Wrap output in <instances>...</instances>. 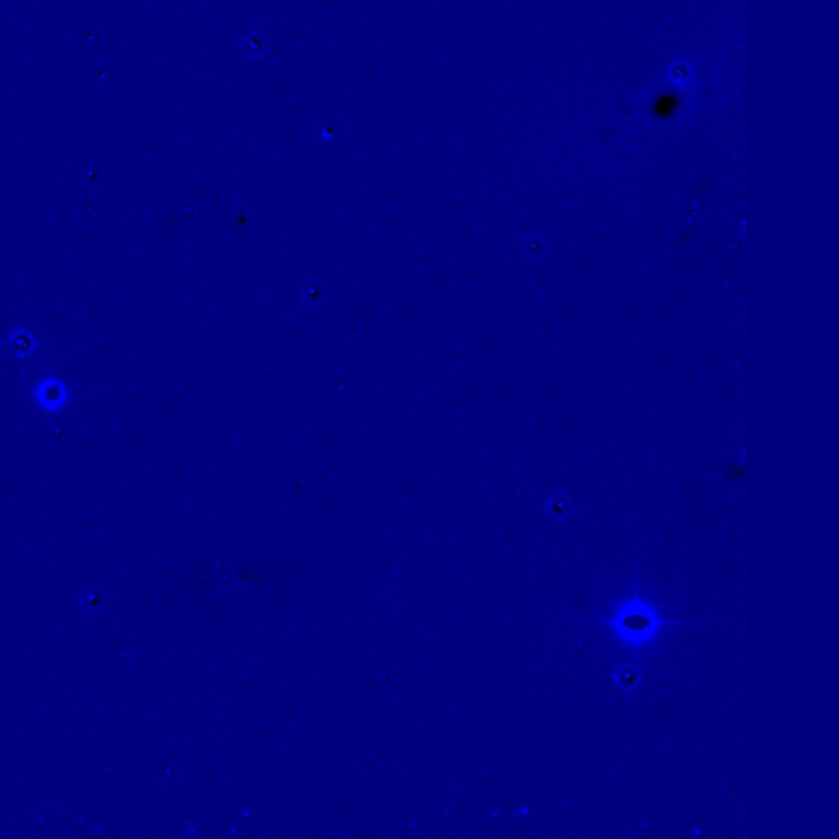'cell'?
Instances as JSON below:
<instances>
[{
	"label": "cell",
	"mask_w": 839,
	"mask_h": 839,
	"mask_svg": "<svg viewBox=\"0 0 839 839\" xmlns=\"http://www.w3.org/2000/svg\"><path fill=\"white\" fill-rule=\"evenodd\" d=\"M641 679H643L641 669L633 666V664H621V666L615 667V671H613V682H615L618 689H621L625 692L637 690L638 687L641 685Z\"/></svg>",
	"instance_id": "4"
},
{
	"label": "cell",
	"mask_w": 839,
	"mask_h": 839,
	"mask_svg": "<svg viewBox=\"0 0 839 839\" xmlns=\"http://www.w3.org/2000/svg\"><path fill=\"white\" fill-rule=\"evenodd\" d=\"M548 511H550L551 518H554V520H564L566 515L569 513V505L566 502V499H562V497H561V499H552Z\"/></svg>",
	"instance_id": "6"
},
{
	"label": "cell",
	"mask_w": 839,
	"mask_h": 839,
	"mask_svg": "<svg viewBox=\"0 0 839 839\" xmlns=\"http://www.w3.org/2000/svg\"><path fill=\"white\" fill-rule=\"evenodd\" d=\"M669 76H671V81L675 82L677 86H685V84L690 82L692 69H690V66H687V64H675V66H672V69H671Z\"/></svg>",
	"instance_id": "5"
},
{
	"label": "cell",
	"mask_w": 839,
	"mask_h": 839,
	"mask_svg": "<svg viewBox=\"0 0 839 839\" xmlns=\"http://www.w3.org/2000/svg\"><path fill=\"white\" fill-rule=\"evenodd\" d=\"M5 343L17 359H30L39 353V339L29 329L12 330Z\"/></svg>",
	"instance_id": "3"
},
{
	"label": "cell",
	"mask_w": 839,
	"mask_h": 839,
	"mask_svg": "<svg viewBox=\"0 0 839 839\" xmlns=\"http://www.w3.org/2000/svg\"><path fill=\"white\" fill-rule=\"evenodd\" d=\"M666 623L653 602L635 594L613 608L607 625L620 645L629 649H645L657 639Z\"/></svg>",
	"instance_id": "1"
},
{
	"label": "cell",
	"mask_w": 839,
	"mask_h": 839,
	"mask_svg": "<svg viewBox=\"0 0 839 839\" xmlns=\"http://www.w3.org/2000/svg\"><path fill=\"white\" fill-rule=\"evenodd\" d=\"M33 400L41 410L59 414L68 407L71 392L68 384L59 377H45L33 389Z\"/></svg>",
	"instance_id": "2"
}]
</instances>
